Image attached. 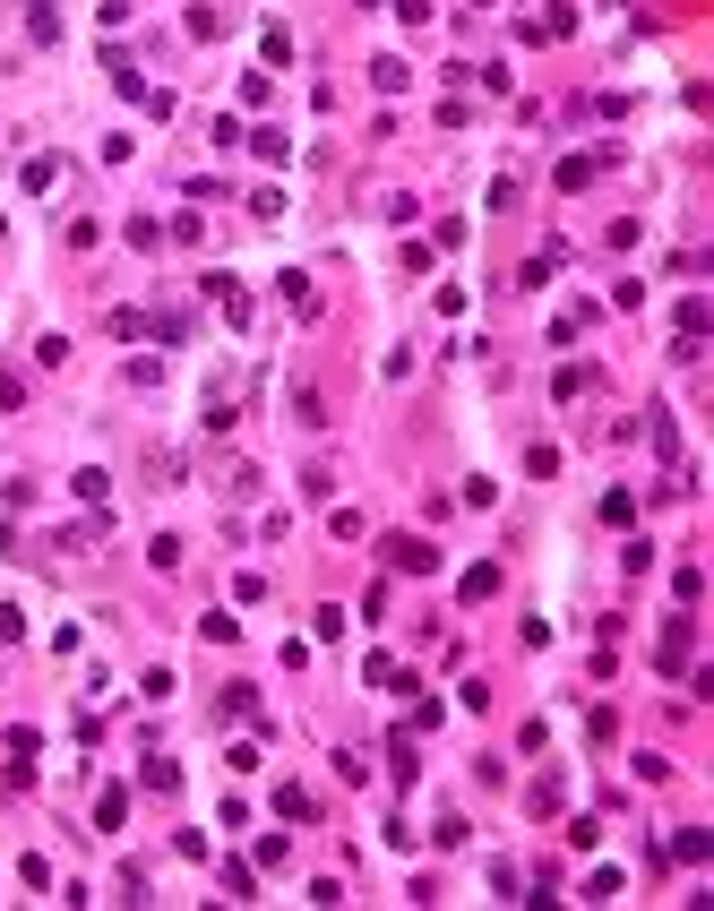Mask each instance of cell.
I'll list each match as a JSON object with an SVG mask.
<instances>
[{"mask_svg": "<svg viewBox=\"0 0 714 911\" xmlns=\"http://www.w3.org/2000/svg\"><path fill=\"white\" fill-rule=\"evenodd\" d=\"M388 559H396L405 576H431V568H439V551H431V542H413V533H396V542H388Z\"/></svg>", "mask_w": 714, "mask_h": 911, "instance_id": "cell-1", "label": "cell"}]
</instances>
